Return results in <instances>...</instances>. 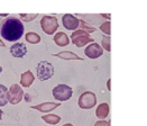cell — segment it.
Instances as JSON below:
<instances>
[{"label": "cell", "mask_w": 147, "mask_h": 126, "mask_svg": "<svg viewBox=\"0 0 147 126\" xmlns=\"http://www.w3.org/2000/svg\"><path fill=\"white\" fill-rule=\"evenodd\" d=\"M101 16H102V17H105V18H107L108 20L110 19V15H109V14H107V15H106V14H101Z\"/></svg>", "instance_id": "obj_25"}, {"label": "cell", "mask_w": 147, "mask_h": 126, "mask_svg": "<svg viewBox=\"0 0 147 126\" xmlns=\"http://www.w3.org/2000/svg\"><path fill=\"white\" fill-rule=\"evenodd\" d=\"M43 121L46 122L49 125H56L61 122V117L59 115H54V114H47V115H44L43 117Z\"/></svg>", "instance_id": "obj_16"}, {"label": "cell", "mask_w": 147, "mask_h": 126, "mask_svg": "<svg viewBox=\"0 0 147 126\" xmlns=\"http://www.w3.org/2000/svg\"><path fill=\"white\" fill-rule=\"evenodd\" d=\"M103 51L106 50L107 52H110L111 51V44H110V36H103L101 39V45H100Z\"/></svg>", "instance_id": "obj_20"}, {"label": "cell", "mask_w": 147, "mask_h": 126, "mask_svg": "<svg viewBox=\"0 0 147 126\" xmlns=\"http://www.w3.org/2000/svg\"><path fill=\"white\" fill-rule=\"evenodd\" d=\"M10 54L13 58H24L25 55L27 54V46L25 45L24 43L22 42H16L13 45L10 46Z\"/></svg>", "instance_id": "obj_10"}, {"label": "cell", "mask_w": 147, "mask_h": 126, "mask_svg": "<svg viewBox=\"0 0 147 126\" xmlns=\"http://www.w3.org/2000/svg\"><path fill=\"white\" fill-rule=\"evenodd\" d=\"M53 55L56 56V58L63 59V60H79V61L83 60L81 56H79L78 54H75L74 52H71V51H62L60 53H56V54H53Z\"/></svg>", "instance_id": "obj_14"}, {"label": "cell", "mask_w": 147, "mask_h": 126, "mask_svg": "<svg viewBox=\"0 0 147 126\" xmlns=\"http://www.w3.org/2000/svg\"><path fill=\"white\" fill-rule=\"evenodd\" d=\"M62 24L63 26L69 29V30H76L79 29V26H80V19L76 18L74 15L71 14H65L62 18Z\"/></svg>", "instance_id": "obj_8"}, {"label": "cell", "mask_w": 147, "mask_h": 126, "mask_svg": "<svg viewBox=\"0 0 147 126\" xmlns=\"http://www.w3.org/2000/svg\"><path fill=\"white\" fill-rule=\"evenodd\" d=\"M24 97V90L22 88V86L19 85H11V87L8 89V102H10L12 105L19 104L23 100Z\"/></svg>", "instance_id": "obj_7"}, {"label": "cell", "mask_w": 147, "mask_h": 126, "mask_svg": "<svg viewBox=\"0 0 147 126\" xmlns=\"http://www.w3.org/2000/svg\"><path fill=\"white\" fill-rule=\"evenodd\" d=\"M79 27H80V29L86 30V33H89V34L94 33V32L97 30V28H96V27H92L90 24H88L86 20H83V19H80V26H79Z\"/></svg>", "instance_id": "obj_19"}, {"label": "cell", "mask_w": 147, "mask_h": 126, "mask_svg": "<svg viewBox=\"0 0 147 126\" xmlns=\"http://www.w3.org/2000/svg\"><path fill=\"white\" fill-rule=\"evenodd\" d=\"M73 95V89L67 85H59L53 89V97L57 101L69 100Z\"/></svg>", "instance_id": "obj_6"}, {"label": "cell", "mask_w": 147, "mask_h": 126, "mask_svg": "<svg viewBox=\"0 0 147 126\" xmlns=\"http://www.w3.org/2000/svg\"><path fill=\"white\" fill-rule=\"evenodd\" d=\"M100 29H101V32H103L105 33V35H107V36H109L111 34V24L109 20H107L106 23H103V24H101L100 26Z\"/></svg>", "instance_id": "obj_22"}, {"label": "cell", "mask_w": 147, "mask_h": 126, "mask_svg": "<svg viewBox=\"0 0 147 126\" xmlns=\"http://www.w3.org/2000/svg\"><path fill=\"white\" fill-rule=\"evenodd\" d=\"M0 46H2V47H5V46H6V45H5V43H3V41H2L1 38H0Z\"/></svg>", "instance_id": "obj_26"}, {"label": "cell", "mask_w": 147, "mask_h": 126, "mask_svg": "<svg viewBox=\"0 0 147 126\" xmlns=\"http://www.w3.org/2000/svg\"><path fill=\"white\" fill-rule=\"evenodd\" d=\"M34 80H35V78H34L33 72L30 70H27L26 72L22 73V76H20V85L25 88H28L33 85Z\"/></svg>", "instance_id": "obj_12"}, {"label": "cell", "mask_w": 147, "mask_h": 126, "mask_svg": "<svg viewBox=\"0 0 147 126\" xmlns=\"http://www.w3.org/2000/svg\"><path fill=\"white\" fill-rule=\"evenodd\" d=\"M54 42H55V44L57 45V46H66V45H69L70 44V38L69 36L65 34V33H63V32H59V33H56L55 35H54Z\"/></svg>", "instance_id": "obj_13"}, {"label": "cell", "mask_w": 147, "mask_h": 126, "mask_svg": "<svg viewBox=\"0 0 147 126\" xmlns=\"http://www.w3.org/2000/svg\"><path fill=\"white\" fill-rule=\"evenodd\" d=\"M8 102V89L6 86L0 85V107L6 106Z\"/></svg>", "instance_id": "obj_17"}, {"label": "cell", "mask_w": 147, "mask_h": 126, "mask_svg": "<svg viewBox=\"0 0 147 126\" xmlns=\"http://www.w3.org/2000/svg\"><path fill=\"white\" fill-rule=\"evenodd\" d=\"M84 54H86L89 59H92V60L93 59H98V58H100L103 54V49L99 45L98 43L93 42V43L89 44L86 47Z\"/></svg>", "instance_id": "obj_9"}, {"label": "cell", "mask_w": 147, "mask_h": 126, "mask_svg": "<svg viewBox=\"0 0 147 126\" xmlns=\"http://www.w3.org/2000/svg\"><path fill=\"white\" fill-rule=\"evenodd\" d=\"M97 96L92 91H86L83 92L78 100V105L82 109H91L97 105Z\"/></svg>", "instance_id": "obj_5"}, {"label": "cell", "mask_w": 147, "mask_h": 126, "mask_svg": "<svg viewBox=\"0 0 147 126\" xmlns=\"http://www.w3.org/2000/svg\"><path fill=\"white\" fill-rule=\"evenodd\" d=\"M109 112H110L109 105L107 102H102V104H100L97 107L96 116L98 117L99 119H106V117L109 115Z\"/></svg>", "instance_id": "obj_15"}, {"label": "cell", "mask_w": 147, "mask_h": 126, "mask_svg": "<svg viewBox=\"0 0 147 126\" xmlns=\"http://www.w3.org/2000/svg\"><path fill=\"white\" fill-rule=\"evenodd\" d=\"M63 126H73L72 124H70V123H67V124H65V125H63Z\"/></svg>", "instance_id": "obj_29"}, {"label": "cell", "mask_w": 147, "mask_h": 126, "mask_svg": "<svg viewBox=\"0 0 147 126\" xmlns=\"http://www.w3.org/2000/svg\"><path fill=\"white\" fill-rule=\"evenodd\" d=\"M1 72H2V68L0 66V75H1Z\"/></svg>", "instance_id": "obj_30"}, {"label": "cell", "mask_w": 147, "mask_h": 126, "mask_svg": "<svg viewBox=\"0 0 147 126\" xmlns=\"http://www.w3.org/2000/svg\"><path fill=\"white\" fill-rule=\"evenodd\" d=\"M60 106H61V102H42L38 105H34L32 108L36 109L38 112H42V113H49V112L59 108Z\"/></svg>", "instance_id": "obj_11"}, {"label": "cell", "mask_w": 147, "mask_h": 126, "mask_svg": "<svg viewBox=\"0 0 147 126\" xmlns=\"http://www.w3.org/2000/svg\"><path fill=\"white\" fill-rule=\"evenodd\" d=\"M71 42L76 47H83L84 45L91 44L94 42V39L90 36L89 33H86L83 29H76L71 35Z\"/></svg>", "instance_id": "obj_2"}, {"label": "cell", "mask_w": 147, "mask_h": 126, "mask_svg": "<svg viewBox=\"0 0 147 126\" xmlns=\"http://www.w3.org/2000/svg\"><path fill=\"white\" fill-rule=\"evenodd\" d=\"M94 126H110V122L109 121H105V119H100L94 124Z\"/></svg>", "instance_id": "obj_23"}, {"label": "cell", "mask_w": 147, "mask_h": 126, "mask_svg": "<svg viewBox=\"0 0 147 126\" xmlns=\"http://www.w3.org/2000/svg\"><path fill=\"white\" fill-rule=\"evenodd\" d=\"M40 28L43 29V32L45 34L53 35L59 28V22H57L56 17L49 16V15L43 16V18L40 19Z\"/></svg>", "instance_id": "obj_3"}, {"label": "cell", "mask_w": 147, "mask_h": 126, "mask_svg": "<svg viewBox=\"0 0 147 126\" xmlns=\"http://www.w3.org/2000/svg\"><path fill=\"white\" fill-rule=\"evenodd\" d=\"M37 14H19V17L24 20L25 23H29V22H33L35 18H36Z\"/></svg>", "instance_id": "obj_21"}, {"label": "cell", "mask_w": 147, "mask_h": 126, "mask_svg": "<svg viewBox=\"0 0 147 126\" xmlns=\"http://www.w3.org/2000/svg\"><path fill=\"white\" fill-rule=\"evenodd\" d=\"M37 78L40 81H46L54 76V68L49 61H40L36 68Z\"/></svg>", "instance_id": "obj_4"}, {"label": "cell", "mask_w": 147, "mask_h": 126, "mask_svg": "<svg viewBox=\"0 0 147 126\" xmlns=\"http://www.w3.org/2000/svg\"><path fill=\"white\" fill-rule=\"evenodd\" d=\"M107 88H108L109 91L111 90V79H109V80L107 81Z\"/></svg>", "instance_id": "obj_24"}, {"label": "cell", "mask_w": 147, "mask_h": 126, "mask_svg": "<svg viewBox=\"0 0 147 126\" xmlns=\"http://www.w3.org/2000/svg\"><path fill=\"white\" fill-rule=\"evenodd\" d=\"M25 39L27 43L29 44H38L40 42V36L37 34V33H34V32H28L26 35H25Z\"/></svg>", "instance_id": "obj_18"}, {"label": "cell", "mask_w": 147, "mask_h": 126, "mask_svg": "<svg viewBox=\"0 0 147 126\" xmlns=\"http://www.w3.org/2000/svg\"><path fill=\"white\" fill-rule=\"evenodd\" d=\"M2 114H3V112H2V110H1V109H0V119H1V118H2Z\"/></svg>", "instance_id": "obj_28"}, {"label": "cell", "mask_w": 147, "mask_h": 126, "mask_svg": "<svg viewBox=\"0 0 147 126\" xmlns=\"http://www.w3.org/2000/svg\"><path fill=\"white\" fill-rule=\"evenodd\" d=\"M25 27L20 19L9 17L0 24V36L7 42H17L24 35Z\"/></svg>", "instance_id": "obj_1"}, {"label": "cell", "mask_w": 147, "mask_h": 126, "mask_svg": "<svg viewBox=\"0 0 147 126\" xmlns=\"http://www.w3.org/2000/svg\"><path fill=\"white\" fill-rule=\"evenodd\" d=\"M8 15L7 14H0V17H7Z\"/></svg>", "instance_id": "obj_27"}]
</instances>
